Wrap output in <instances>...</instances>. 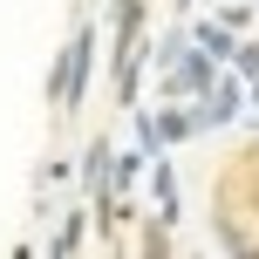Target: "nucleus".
<instances>
[{"label": "nucleus", "instance_id": "f257e3e1", "mask_svg": "<svg viewBox=\"0 0 259 259\" xmlns=\"http://www.w3.org/2000/svg\"><path fill=\"white\" fill-rule=\"evenodd\" d=\"M232 103H239V96H232V89H219V96L205 103V123H225V116H232Z\"/></svg>", "mask_w": 259, "mask_h": 259}]
</instances>
